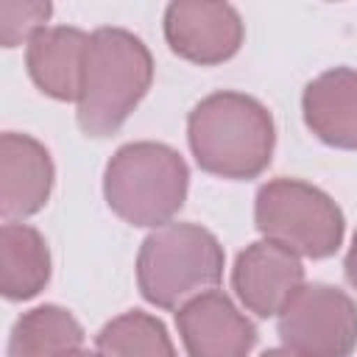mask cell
Returning a JSON list of instances; mask_svg holds the SVG:
<instances>
[{
    "label": "cell",
    "mask_w": 357,
    "mask_h": 357,
    "mask_svg": "<svg viewBox=\"0 0 357 357\" xmlns=\"http://www.w3.org/2000/svg\"><path fill=\"white\" fill-rule=\"evenodd\" d=\"M187 142L198 167L229 181L265 173L276 145L271 112L245 92H212L187 117Z\"/></svg>",
    "instance_id": "1"
},
{
    "label": "cell",
    "mask_w": 357,
    "mask_h": 357,
    "mask_svg": "<svg viewBox=\"0 0 357 357\" xmlns=\"http://www.w3.org/2000/svg\"><path fill=\"white\" fill-rule=\"evenodd\" d=\"M153 56L148 45L126 28H98L89 36L75 120L86 137H112L148 95Z\"/></svg>",
    "instance_id": "2"
},
{
    "label": "cell",
    "mask_w": 357,
    "mask_h": 357,
    "mask_svg": "<svg viewBox=\"0 0 357 357\" xmlns=\"http://www.w3.org/2000/svg\"><path fill=\"white\" fill-rule=\"evenodd\" d=\"M223 262V245L209 229L170 220L151 229L142 240L137 254V287L148 304L178 310L220 284Z\"/></svg>",
    "instance_id": "3"
},
{
    "label": "cell",
    "mask_w": 357,
    "mask_h": 357,
    "mask_svg": "<svg viewBox=\"0 0 357 357\" xmlns=\"http://www.w3.org/2000/svg\"><path fill=\"white\" fill-rule=\"evenodd\" d=\"M190 170L178 151L165 142H128L114 151L103 170L109 209L139 229L170 223L187 201Z\"/></svg>",
    "instance_id": "4"
},
{
    "label": "cell",
    "mask_w": 357,
    "mask_h": 357,
    "mask_svg": "<svg viewBox=\"0 0 357 357\" xmlns=\"http://www.w3.org/2000/svg\"><path fill=\"white\" fill-rule=\"evenodd\" d=\"M254 223L262 240L279 243L298 257H332L346 231L340 206L324 190L301 178H273L257 190Z\"/></svg>",
    "instance_id": "5"
},
{
    "label": "cell",
    "mask_w": 357,
    "mask_h": 357,
    "mask_svg": "<svg viewBox=\"0 0 357 357\" xmlns=\"http://www.w3.org/2000/svg\"><path fill=\"white\" fill-rule=\"evenodd\" d=\"M282 346L304 357H351L357 349L354 298L324 282H304L276 315Z\"/></svg>",
    "instance_id": "6"
},
{
    "label": "cell",
    "mask_w": 357,
    "mask_h": 357,
    "mask_svg": "<svg viewBox=\"0 0 357 357\" xmlns=\"http://www.w3.org/2000/svg\"><path fill=\"white\" fill-rule=\"evenodd\" d=\"M245 28L234 6L206 0H178L165 8V39L170 50L201 67H215L237 56Z\"/></svg>",
    "instance_id": "7"
},
{
    "label": "cell",
    "mask_w": 357,
    "mask_h": 357,
    "mask_svg": "<svg viewBox=\"0 0 357 357\" xmlns=\"http://www.w3.org/2000/svg\"><path fill=\"white\" fill-rule=\"evenodd\" d=\"M301 284V257L271 240H257L245 245L231 268L234 296L257 318H276Z\"/></svg>",
    "instance_id": "8"
},
{
    "label": "cell",
    "mask_w": 357,
    "mask_h": 357,
    "mask_svg": "<svg viewBox=\"0 0 357 357\" xmlns=\"http://www.w3.org/2000/svg\"><path fill=\"white\" fill-rule=\"evenodd\" d=\"M176 329L187 357H248L257 343V326L218 287L178 307Z\"/></svg>",
    "instance_id": "9"
},
{
    "label": "cell",
    "mask_w": 357,
    "mask_h": 357,
    "mask_svg": "<svg viewBox=\"0 0 357 357\" xmlns=\"http://www.w3.org/2000/svg\"><path fill=\"white\" fill-rule=\"evenodd\" d=\"M56 181L50 151L31 134L6 131L0 137V215L22 223L45 209Z\"/></svg>",
    "instance_id": "10"
},
{
    "label": "cell",
    "mask_w": 357,
    "mask_h": 357,
    "mask_svg": "<svg viewBox=\"0 0 357 357\" xmlns=\"http://www.w3.org/2000/svg\"><path fill=\"white\" fill-rule=\"evenodd\" d=\"M89 36L73 25H47L25 45V67L36 89L53 100H78Z\"/></svg>",
    "instance_id": "11"
},
{
    "label": "cell",
    "mask_w": 357,
    "mask_h": 357,
    "mask_svg": "<svg viewBox=\"0 0 357 357\" xmlns=\"http://www.w3.org/2000/svg\"><path fill=\"white\" fill-rule=\"evenodd\" d=\"M301 114L321 142L357 151V70L332 67L312 78L301 95Z\"/></svg>",
    "instance_id": "12"
},
{
    "label": "cell",
    "mask_w": 357,
    "mask_h": 357,
    "mask_svg": "<svg viewBox=\"0 0 357 357\" xmlns=\"http://www.w3.org/2000/svg\"><path fill=\"white\" fill-rule=\"evenodd\" d=\"M50 282V248L28 223L0 226V290L8 301H28Z\"/></svg>",
    "instance_id": "13"
},
{
    "label": "cell",
    "mask_w": 357,
    "mask_h": 357,
    "mask_svg": "<svg viewBox=\"0 0 357 357\" xmlns=\"http://www.w3.org/2000/svg\"><path fill=\"white\" fill-rule=\"evenodd\" d=\"M84 349V326L59 304L22 312L8 335V357H70Z\"/></svg>",
    "instance_id": "14"
},
{
    "label": "cell",
    "mask_w": 357,
    "mask_h": 357,
    "mask_svg": "<svg viewBox=\"0 0 357 357\" xmlns=\"http://www.w3.org/2000/svg\"><path fill=\"white\" fill-rule=\"evenodd\" d=\"M106 357H178L165 324L142 310H128L112 318L95 337Z\"/></svg>",
    "instance_id": "15"
},
{
    "label": "cell",
    "mask_w": 357,
    "mask_h": 357,
    "mask_svg": "<svg viewBox=\"0 0 357 357\" xmlns=\"http://www.w3.org/2000/svg\"><path fill=\"white\" fill-rule=\"evenodd\" d=\"M53 6L47 0H0V42L3 47L28 45L47 28Z\"/></svg>",
    "instance_id": "16"
},
{
    "label": "cell",
    "mask_w": 357,
    "mask_h": 357,
    "mask_svg": "<svg viewBox=\"0 0 357 357\" xmlns=\"http://www.w3.org/2000/svg\"><path fill=\"white\" fill-rule=\"evenodd\" d=\"M343 273H346V282L357 290V231L351 237V245H349V254L343 259Z\"/></svg>",
    "instance_id": "17"
},
{
    "label": "cell",
    "mask_w": 357,
    "mask_h": 357,
    "mask_svg": "<svg viewBox=\"0 0 357 357\" xmlns=\"http://www.w3.org/2000/svg\"><path fill=\"white\" fill-rule=\"evenodd\" d=\"M259 357H304V354H298V351H290V349H268V351H262Z\"/></svg>",
    "instance_id": "18"
},
{
    "label": "cell",
    "mask_w": 357,
    "mask_h": 357,
    "mask_svg": "<svg viewBox=\"0 0 357 357\" xmlns=\"http://www.w3.org/2000/svg\"><path fill=\"white\" fill-rule=\"evenodd\" d=\"M70 357H106V354H100L98 349H95V351H86V349H78V351H75V354H70Z\"/></svg>",
    "instance_id": "19"
}]
</instances>
